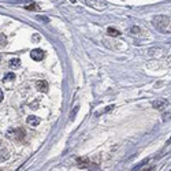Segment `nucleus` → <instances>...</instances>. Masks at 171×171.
<instances>
[{
	"label": "nucleus",
	"mask_w": 171,
	"mask_h": 171,
	"mask_svg": "<svg viewBox=\"0 0 171 171\" xmlns=\"http://www.w3.org/2000/svg\"><path fill=\"white\" fill-rule=\"evenodd\" d=\"M166 104H167V103H166V100H164V101H163V100H157V103H155V107H156V108H160V107H162V105H166Z\"/></svg>",
	"instance_id": "6e6552de"
},
{
	"label": "nucleus",
	"mask_w": 171,
	"mask_h": 171,
	"mask_svg": "<svg viewBox=\"0 0 171 171\" xmlns=\"http://www.w3.org/2000/svg\"><path fill=\"white\" fill-rule=\"evenodd\" d=\"M9 66H10V69H19V66H21V60H19V58H14V59H11V60H10V63H9Z\"/></svg>",
	"instance_id": "20e7f679"
},
{
	"label": "nucleus",
	"mask_w": 171,
	"mask_h": 171,
	"mask_svg": "<svg viewBox=\"0 0 171 171\" xmlns=\"http://www.w3.org/2000/svg\"><path fill=\"white\" fill-rule=\"evenodd\" d=\"M12 80H15V74L14 73H7L6 75H4V78H3V81L4 82H9V81H12Z\"/></svg>",
	"instance_id": "0eeeda50"
},
{
	"label": "nucleus",
	"mask_w": 171,
	"mask_h": 171,
	"mask_svg": "<svg viewBox=\"0 0 171 171\" xmlns=\"http://www.w3.org/2000/svg\"><path fill=\"white\" fill-rule=\"evenodd\" d=\"M2 101H3V92L0 91V103H2Z\"/></svg>",
	"instance_id": "9d476101"
},
{
	"label": "nucleus",
	"mask_w": 171,
	"mask_h": 171,
	"mask_svg": "<svg viewBox=\"0 0 171 171\" xmlns=\"http://www.w3.org/2000/svg\"><path fill=\"white\" fill-rule=\"evenodd\" d=\"M107 33L110 34V36H112V37H118V36H121V33H119L116 29H114V28H108L107 29Z\"/></svg>",
	"instance_id": "423d86ee"
},
{
	"label": "nucleus",
	"mask_w": 171,
	"mask_h": 171,
	"mask_svg": "<svg viewBox=\"0 0 171 171\" xmlns=\"http://www.w3.org/2000/svg\"><path fill=\"white\" fill-rule=\"evenodd\" d=\"M36 88L40 92H48V82L44 80H39L36 82Z\"/></svg>",
	"instance_id": "f03ea898"
},
{
	"label": "nucleus",
	"mask_w": 171,
	"mask_h": 171,
	"mask_svg": "<svg viewBox=\"0 0 171 171\" xmlns=\"http://www.w3.org/2000/svg\"><path fill=\"white\" fill-rule=\"evenodd\" d=\"M26 123L32 127H36V126H39V123H40V118H37V116H34V115H30L26 119Z\"/></svg>",
	"instance_id": "7ed1b4c3"
},
{
	"label": "nucleus",
	"mask_w": 171,
	"mask_h": 171,
	"mask_svg": "<svg viewBox=\"0 0 171 171\" xmlns=\"http://www.w3.org/2000/svg\"><path fill=\"white\" fill-rule=\"evenodd\" d=\"M30 56H32V59H33V60L40 62V60H43V59H44L45 53H44V51H43V50H40V48H36V50H33V51L30 52Z\"/></svg>",
	"instance_id": "f257e3e1"
},
{
	"label": "nucleus",
	"mask_w": 171,
	"mask_h": 171,
	"mask_svg": "<svg viewBox=\"0 0 171 171\" xmlns=\"http://www.w3.org/2000/svg\"><path fill=\"white\" fill-rule=\"evenodd\" d=\"M7 155H9V152H7L4 144H0V156H3V159H7Z\"/></svg>",
	"instance_id": "39448f33"
},
{
	"label": "nucleus",
	"mask_w": 171,
	"mask_h": 171,
	"mask_svg": "<svg viewBox=\"0 0 171 171\" xmlns=\"http://www.w3.org/2000/svg\"><path fill=\"white\" fill-rule=\"evenodd\" d=\"M26 9H29V10H39V6H28Z\"/></svg>",
	"instance_id": "1a4fd4ad"
}]
</instances>
